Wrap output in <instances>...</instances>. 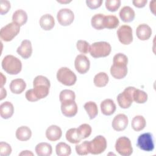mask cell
<instances>
[{
	"mask_svg": "<svg viewBox=\"0 0 156 156\" xmlns=\"http://www.w3.org/2000/svg\"><path fill=\"white\" fill-rule=\"evenodd\" d=\"M34 88L29 89L26 92V98L30 102H35L46 98L50 88V81L43 76H37L33 81Z\"/></svg>",
	"mask_w": 156,
	"mask_h": 156,
	"instance_id": "6da1fadb",
	"label": "cell"
},
{
	"mask_svg": "<svg viewBox=\"0 0 156 156\" xmlns=\"http://www.w3.org/2000/svg\"><path fill=\"white\" fill-rule=\"evenodd\" d=\"M2 67L7 73L15 75L21 71L22 63L21 60L14 55H7L2 59Z\"/></svg>",
	"mask_w": 156,
	"mask_h": 156,
	"instance_id": "7a4b0ae2",
	"label": "cell"
},
{
	"mask_svg": "<svg viewBox=\"0 0 156 156\" xmlns=\"http://www.w3.org/2000/svg\"><path fill=\"white\" fill-rule=\"evenodd\" d=\"M111 45L106 41H99L93 43L90 48V55L94 58L105 57L111 52Z\"/></svg>",
	"mask_w": 156,
	"mask_h": 156,
	"instance_id": "3957f363",
	"label": "cell"
},
{
	"mask_svg": "<svg viewBox=\"0 0 156 156\" xmlns=\"http://www.w3.org/2000/svg\"><path fill=\"white\" fill-rule=\"evenodd\" d=\"M57 79L60 83L66 86H72L75 84L77 76L68 68L62 67L57 73Z\"/></svg>",
	"mask_w": 156,
	"mask_h": 156,
	"instance_id": "277c9868",
	"label": "cell"
},
{
	"mask_svg": "<svg viewBox=\"0 0 156 156\" xmlns=\"http://www.w3.org/2000/svg\"><path fill=\"white\" fill-rule=\"evenodd\" d=\"M20 30V26L14 23H10L1 28L0 31L1 38L4 41H10L16 37Z\"/></svg>",
	"mask_w": 156,
	"mask_h": 156,
	"instance_id": "5b68a950",
	"label": "cell"
},
{
	"mask_svg": "<svg viewBox=\"0 0 156 156\" xmlns=\"http://www.w3.org/2000/svg\"><path fill=\"white\" fill-rule=\"evenodd\" d=\"M136 88L133 87H128L117 96L118 105L122 108H128L132 105L133 99V94Z\"/></svg>",
	"mask_w": 156,
	"mask_h": 156,
	"instance_id": "8992f818",
	"label": "cell"
},
{
	"mask_svg": "<svg viewBox=\"0 0 156 156\" xmlns=\"http://www.w3.org/2000/svg\"><path fill=\"white\" fill-rule=\"evenodd\" d=\"M115 149L122 156H129L133 152L131 141L126 136H121L117 139L115 143Z\"/></svg>",
	"mask_w": 156,
	"mask_h": 156,
	"instance_id": "52a82bcc",
	"label": "cell"
},
{
	"mask_svg": "<svg viewBox=\"0 0 156 156\" xmlns=\"http://www.w3.org/2000/svg\"><path fill=\"white\" fill-rule=\"evenodd\" d=\"M106 147L107 140L102 135H98L93 140L89 141L90 153L93 155H98L104 152Z\"/></svg>",
	"mask_w": 156,
	"mask_h": 156,
	"instance_id": "ba28073f",
	"label": "cell"
},
{
	"mask_svg": "<svg viewBox=\"0 0 156 156\" xmlns=\"http://www.w3.org/2000/svg\"><path fill=\"white\" fill-rule=\"evenodd\" d=\"M136 146L144 151H152L154 149L152 135L149 132L141 134L137 139Z\"/></svg>",
	"mask_w": 156,
	"mask_h": 156,
	"instance_id": "9c48e42d",
	"label": "cell"
},
{
	"mask_svg": "<svg viewBox=\"0 0 156 156\" xmlns=\"http://www.w3.org/2000/svg\"><path fill=\"white\" fill-rule=\"evenodd\" d=\"M119 41L124 45L130 44L133 41L132 29L128 25H122L117 30Z\"/></svg>",
	"mask_w": 156,
	"mask_h": 156,
	"instance_id": "30bf717a",
	"label": "cell"
},
{
	"mask_svg": "<svg viewBox=\"0 0 156 156\" xmlns=\"http://www.w3.org/2000/svg\"><path fill=\"white\" fill-rule=\"evenodd\" d=\"M57 18L60 25L67 26L73 22L74 15L73 12L69 9H62L58 12Z\"/></svg>",
	"mask_w": 156,
	"mask_h": 156,
	"instance_id": "8fae6325",
	"label": "cell"
},
{
	"mask_svg": "<svg viewBox=\"0 0 156 156\" xmlns=\"http://www.w3.org/2000/svg\"><path fill=\"white\" fill-rule=\"evenodd\" d=\"M74 66L76 71L80 74L86 73L90 69V62L88 57L80 54L77 55L74 61Z\"/></svg>",
	"mask_w": 156,
	"mask_h": 156,
	"instance_id": "7c38bea8",
	"label": "cell"
},
{
	"mask_svg": "<svg viewBox=\"0 0 156 156\" xmlns=\"http://www.w3.org/2000/svg\"><path fill=\"white\" fill-rule=\"evenodd\" d=\"M129 123L127 116L122 113L116 115L112 123V127L116 131H122L127 127Z\"/></svg>",
	"mask_w": 156,
	"mask_h": 156,
	"instance_id": "4fadbf2b",
	"label": "cell"
},
{
	"mask_svg": "<svg viewBox=\"0 0 156 156\" xmlns=\"http://www.w3.org/2000/svg\"><path fill=\"white\" fill-rule=\"evenodd\" d=\"M61 104V110L65 116L73 117L77 114V105L75 101L64 102Z\"/></svg>",
	"mask_w": 156,
	"mask_h": 156,
	"instance_id": "5bb4252c",
	"label": "cell"
},
{
	"mask_svg": "<svg viewBox=\"0 0 156 156\" xmlns=\"http://www.w3.org/2000/svg\"><path fill=\"white\" fill-rule=\"evenodd\" d=\"M17 53L23 58L27 59L29 58L32 53V48L30 41L24 40L21 45L16 49Z\"/></svg>",
	"mask_w": 156,
	"mask_h": 156,
	"instance_id": "9a60e30c",
	"label": "cell"
},
{
	"mask_svg": "<svg viewBox=\"0 0 156 156\" xmlns=\"http://www.w3.org/2000/svg\"><path fill=\"white\" fill-rule=\"evenodd\" d=\"M62 135L61 129L56 125L50 126L46 130V136L51 141L58 140Z\"/></svg>",
	"mask_w": 156,
	"mask_h": 156,
	"instance_id": "2e32d148",
	"label": "cell"
},
{
	"mask_svg": "<svg viewBox=\"0 0 156 156\" xmlns=\"http://www.w3.org/2000/svg\"><path fill=\"white\" fill-rule=\"evenodd\" d=\"M136 34L137 37L140 40H147L152 35V29L147 24H141L137 27Z\"/></svg>",
	"mask_w": 156,
	"mask_h": 156,
	"instance_id": "e0dca14e",
	"label": "cell"
},
{
	"mask_svg": "<svg viewBox=\"0 0 156 156\" xmlns=\"http://www.w3.org/2000/svg\"><path fill=\"white\" fill-rule=\"evenodd\" d=\"M102 113L106 116H110L114 113L116 110V105L111 99H106L101 103Z\"/></svg>",
	"mask_w": 156,
	"mask_h": 156,
	"instance_id": "ac0fdd59",
	"label": "cell"
},
{
	"mask_svg": "<svg viewBox=\"0 0 156 156\" xmlns=\"http://www.w3.org/2000/svg\"><path fill=\"white\" fill-rule=\"evenodd\" d=\"M119 17L122 21L125 23H129L132 21L135 18V11L129 6L123 7L119 12Z\"/></svg>",
	"mask_w": 156,
	"mask_h": 156,
	"instance_id": "d6986e66",
	"label": "cell"
},
{
	"mask_svg": "<svg viewBox=\"0 0 156 156\" xmlns=\"http://www.w3.org/2000/svg\"><path fill=\"white\" fill-rule=\"evenodd\" d=\"M9 87L13 93L20 94L25 90L26 83L22 79H16L11 81Z\"/></svg>",
	"mask_w": 156,
	"mask_h": 156,
	"instance_id": "ffe728a7",
	"label": "cell"
},
{
	"mask_svg": "<svg viewBox=\"0 0 156 156\" xmlns=\"http://www.w3.org/2000/svg\"><path fill=\"white\" fill-rule=\"evenodd\" d=\"M14 112V107L13 104L6 101L2 103L0 105V115L3 119H9L12 117Z\"/></svg>",
	"mask_w": 156,
	"mask_h": 156,
	"instance_id": "44dd1931",
	"label": "cell"
},
{
	"mask_svg": "<svg viewBox=\"0 0 156 156\" xmlns=\"http://www.w3.org/2000/svg\"><path fill=\"white\" fill-rule=\"evenodd\" d=\"M40 25L45 30H51L55 25L54 17L50 14H45L41 16L40 19Z\"/></svg>",
	"mask_w": 156,
	"mask_h": 156,
	"instance_id": "7402d4cb",
	"label": "cell"
},
{
	"mask_svg": "<svg viewBox=\"0 0 156 156\" xmlns=\"http://www.w3.org/2000/svg\"><path fill=\"white\" fill-rule=\"evenodd\" d=\"M52 151L51 145L46 142L40 143L35 146V152L38 156H49L51 155Z\"/></svg>",
	"mask_w": 156,
	"mask_h": 156,
	"instance_id": "603a6c76",
	"label": "cell"
},
{
	"mask_svg": "<svg viewBox=\"0 0 156 156\" xmlns=\"http://www.w3.org/2000/svg\"><path fill=\"white\" fill-rule=\"evenodd\" d=\"M15 135L18 140L25 141L30 138L32 136V132L28 127L21 126L17 129Z\"/></svg>",
	"mask_w": 156,
	"mask_h": 156,
	"instance_id": "cb8c5ba5",
	"label": "cell"
},
{
	"mask_svg": "<svg viewBox=\"0 0 156 156\" xmlns=\"http://www.w3.org/2000/svg\"><path fill=\"white\" fill-rule=\"evenodd\" d=\"M12 20L20 26H23L27 21V13L22 9L17 10L13 14Z\"/></svg>",
	"mask_w": 156,
	"mask_h": 156,
	"instance_id": "d4e9b609",
	"label": "cell"
},
{
	"mask_svg": "<svg viewBox=\"0 0 156 156\" xmlns=\"http://www.w3.org/2000/svg\"><path fill=\"white\" fill-rule=\"evenodd\" d=\"M146 119L141 115L135 116L132 120V127L135 131L142 130L146 126Z\"/></svg>",
	"mask_w": 156,
	"mask_h": 156,
	"instance_id": "484cf974",
	"label": "cell"
},
{
	"mask_svg": "<svg viewBox=\"0 0 156 156\" xmlns=\"http://www.w3.org/2000/svg\"><path fill=\"white\" fill-rule=\"evenodd\" d=\"M104 17L105 15L102 13L94 15L91 20V24L93 27L97 30H102L104 29Z\"/></svg>",
	"mask_w": 156,
	"mask_h": 156,
	"instance_id": "4316f807",
	"label": "cell"
},
{
	"mask_svg": "<svg viewBox=\"0 0 156 156\" xmlns=\"http://www.w3.org/2000/svg\"><path fill=\"white\" fill-rule=\"evenodd\" d=\"M108 76L104 72H100L96 74L94 77L93 82L95 86L98 87H105L108 82Z\"/></svg>",
	"mask_w": 156,
	"mask_h": 156,
	"instance_id": "83f0119b",
	"label": "cell"
},
{
	"mask_svg": "<svg viewBox=\"0 0 156 156\" xmlns=\"http://www.w3.org/2000/svg\"><path fill=\"white\" fill-rule=\"evenodd\" d=\"M83 107L88 115L90 119H94L98 115V108L96 104L94 102H87L84 104Z\"/></svg>",
	"mask_w": 156,
	"mask_h": 156,
	"instance_id": "f1b7e54d",
	"label": "cell"
},
{
	"mask_svg": "<svg viewBox=\"0 0 156 156\" xmlns=\"http://www.w3.org/2000/svg\"><path fill=\"white\" fill-rule=\"evenodd\" d=\"M66 139L73 144L78 143L82 140L77 131V128H71L67 130L66 133Z\"/></svg>",
	"mask_w": 156,
	"mask_h": 156,
	"instance_id": "f546056e",
	"label": "cell"
},
{
	"mask_svg": "<svg viewBox=\"0 0 156 156\" xmlns=\"http://www.w3.org/2000/svg\"><path fill=\"white\" fill-rule=\"evenodd\" d=\"M56 154L58 156H68L71 153V149L70 146L65 143H58L55 147Z\"/></svg>",
	"mask_w": 156,
	"mask_h": 156,
	"instance_id": "4dcf8cb0",
	"label": "cell"
},
{
	"mask_svg": "<svg viewBox=\"0 0 156 156\" xmlns=\"http://www.w3.org/2000/svg\"><path fill=\"white\" fill-rule=\"evenodd\" d=\"M119 23L118 18L115 15H107L104 17V28L112 29L117 27Z\"/></svg>",
	"mask_w": 156,
	"mask_h": 156,
	"instance_id": "1f68e13d",
	"label": "cell"
},
{
	"mask_svg": "<svg viewBox=\"0 0 156 156\" xmlns=\"http://www.w3.org/2000/svg\"><path fill=\"white\" fill-rule=\"evenodd\" d=\"M127 57L122 53H118L113 57V65L115 66L120 67H127Z\"/></svg>",
	"mask_w": 156,
	"mask_h": 156,
	"instance_id": "d6a6232c",
	"label": "cell"
},
{
	"mask_svg": "<svg viewBox=\"0 0 156 156\" xmlns=\"http://www.w3.org/2000/svg\"><path fill=\"white\" fill-rule=\"evenodd\" d=\"M110 74L116 79H121L124 78L127 74V68H118L112 65L110 68Z\"/></svg>",
	"mask_w": 156,
	"mask_h": 156,
	"instance_id": "836d02e7",
	"label": "cell"
},
{
	"mask_svg": "<svg viewBox=\"0 0 156 156\" xmlns=\"http://www.w3.org/2000/svg\"><path fill=\"white\" fill-rule=\"evenodd\" d=\"M59 99L62 102L75 101L76 95L73 91L71 90H63L59 94Z\"/></svg>",
	"mask_w": 156,
	"mask_h": 156,
	"instance_id": "e575fe53",
	"label": "cell"
},
{
	"mask_svg": "<svg viewBox=\"0 0 156 156\" xmlns=\"http://www.w3.org/2000/svg\"><path fill=\"white\" fill-rule=\"evenodd\" d=\"M133 99L138 104H143L147 100V94L144 91L135 88L133 94Z\"/></svg>",
	"mask_w": 156,
	"mask_h": 156,
	"instance_id": "d590c367",
	"label": "cell"
},
{
	"mask_svg": "<svg viewBox=\"0 0 156 156\" xmlns=\"http://www.w3.org/2000/svg\"><path fill=\"white\" fill-rule=\"evenodd\" d=\"M77 131L80 135V138L82 140L85 139V138L88 137L91 135V127L88 124H81L77 128Z\"/></svg>",
	"mask_w": 156,
	"mask_h": 156,
	"instance_id": "8d00e7d4",
	"label": "cell"
},
{
	"mask_svg": "<svg viewBox=\"0 0 156 156\" xmlns=\"http://www.w3.org/2000/svg\"><path fill=\"white\" fill-rule=\"evenodd\" d=\"M76 153L79 155H86L90 153L89 141H85L80 144L76 146Z\"/></svg>",
	"mask_w": 156,
	"mask_h": 156,
	"instance_id": "74e56055",
	"label": "cell"
},
{
	"mask_svg": "<svg viewBox=\"0 0 156 156\" xmlns=\"http://www.w3.org/2000/svg\"><path fill=\"white\" fill-rule=\"evenodd\" d=\"M77 50L82 54H87L90 51V46L89 43L85 40H78L76 43Z\"/></svg>",
	"mask_w": 156,
	"mask_h": 156,
	"instance_id": "f35d334b",
	"label": "cell"
},
{
	"mask_svg": "<svg viewBox=\"0 0 156 156\" xmlns=\"http://www.w3.org/2000/svg\"><path fill=\"white\" fill-rule=\"evenodd\" d=\"M105 7L110 12L116 11L121 5L120 0H107L105 1Z\"/></svg>",
	"mask_w": 156,
	"mask_h": 156,
	"instance_id": "ab89813d",
	"label": "cell"
},
{
	"mask_svg": "<svg viewBox=\"0 0 156 156\" xmlns=\"http://www.w3.org/2000/svg\"><path fill=\"white\" fill-rule=\"evenodd\" d=\"M12 153V147L10 145L5 142L0 143V155L1 156H8Z\"/></svg>",
	"mask_w": 156,
	"mask_h": 156,
	"instance_id": "60d3db41",
	"label": "cell"
},
{
	"mask_svg": "<svg viewBox=\"0 0 156 156\" xmlns=\"http://www.w3.org/2000/svg\"><path fill=\"white\" fill-rule=\"evenodd\" d=\"M10 9V3L9 1L1 0L0 1V13L4 15L7 13Z\"/></svg>",
	"mask_w": 156,
	"mask_h": 156,
	"instance_id": "b9f144b4",
	"label": "cell"
},
{
	"mask_svg": "<svg viewBox=\"0 0 156 156\" xmlns=\"http://www.w3.org/2000/svg\"><path fill=\"white\" fill-rule=\"evenodd\" d=\"M103 2L102 0H87V5L91 9H96L101 7Z\"/></svg>",
	"mask_w": 156,
	"mask_h": 156,
	"instance_id": "7bdbcfd3",
	"label": "cell"
},
{
	"mask_svg": "<svg viewBox=\"0 0 156 156\" xmlns=\"http://www.w3.org/2000/svg\"><path fill=\"white\" fill-rule=\"evenodd\" d=\"M147 2V0H134L132 1V3L136 7L142 8L145 6Z\"/></svg>",
	"mask_w": 156,
	"mask_h": 156,
	"instance_id": "ee69618b",
	"label": "cell"
},
{
	"mask_svg": "<svg viewBox=\"0 0 156 156\" xmlns=\"http://www.w3.org/2000/svg\"><path fill=\"white\" fill-rule=\"evenodd\" d=\"M155 1H151L150 2V4H149V7H150V9H151V11L155 15Z\"/></svg>",
	"mask_w": 156,
	"mask_h": 156,
	"instance_id": "f6af8a7d",
	"label": "cell"
},
{
	"mask_svg": "<svg viewBox=\"0 0 156 156\" xmlns=\"http://www.w3.org/2000/svg\"><path fill=\"white\" fill-rule=\"evenodd\" d=\"M7 96V91L5 89L3 88V87H1V100H2L4 98H5Z\"/></svg>",
	"mask_w": 156,
	"mask_h": 156,
	"instance_id": "bcb514c9",
	"label": "cell"
},
{
	"mask_svg": "<svg viewBox=\"0 0 156 156\" xmlns=\"http://www.w3.org/2000/svg\"><path fill=\"white\" fill-rule=\"evenodd\" d=\"M19 155H32V156H33L34 154L29 151H23L19 154Z\"/></svg>",
	"mask_w": 156,
	"mask_h": 156,
	"instance_id": "7dc6e473",
	"label": "cell"
},
{
	"mask_svg": "<svg viewBox=\"0 0 156 156\" xmlns=\"http://www.w3.org/2000/svg\"><path fill=\"white\" fill-rule=\"evenodd\" d=\"M1 87H3V85L6 82V78L5 76H4L2 73H1Z\"/></svg>",
	"mask_w": 156,
	"mask_h": 156,
	"instance_id": "c3c4849f",
	"label": "cell"
}]
</instances>
